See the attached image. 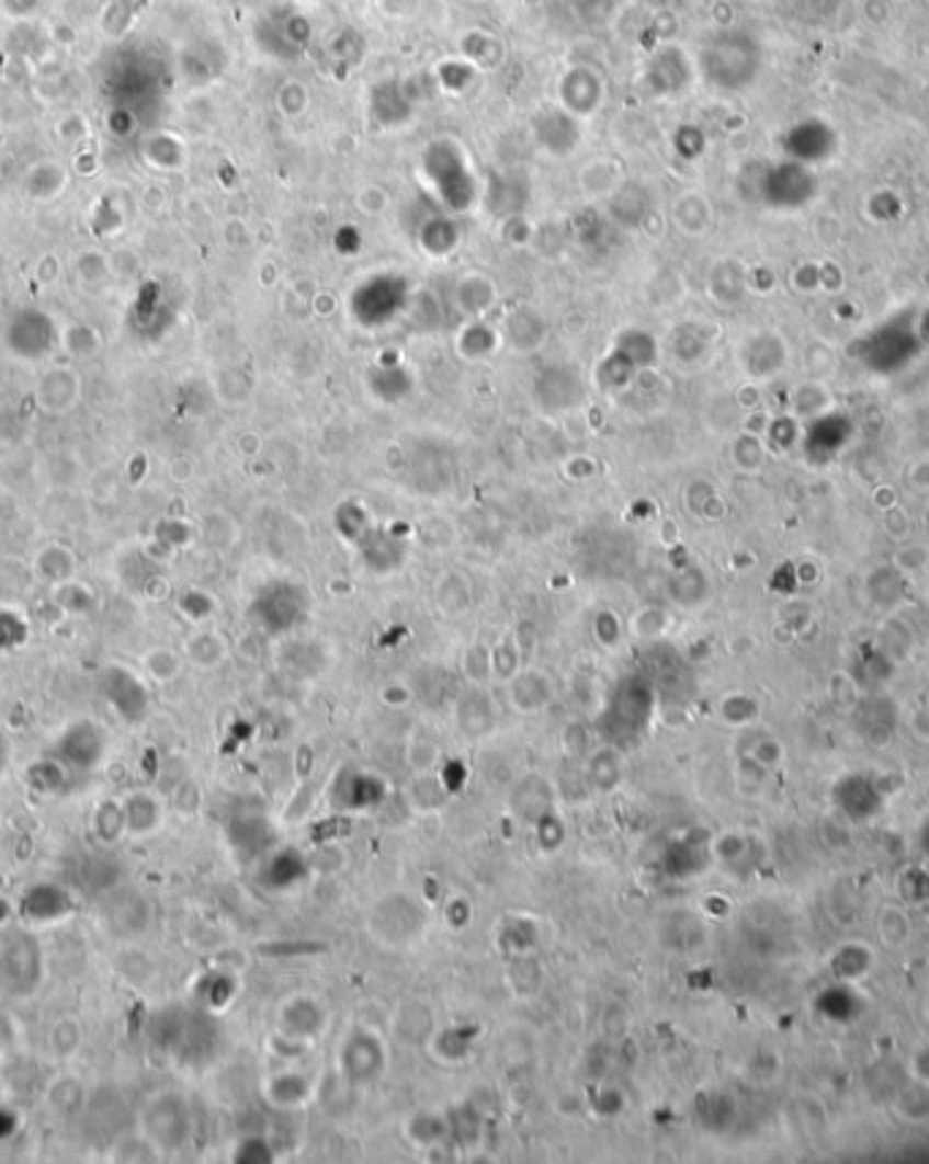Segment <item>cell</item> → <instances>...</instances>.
Masks as SVG:
<instances>
[{
    "mask_svg": "<svg viewBox=\"0 0 929 1164\" xmlns=\"http://www.w3.org/2000/svg\"><path fill=\"white\" fill-rule=\"evenodd\" d=\"M701 66L712 84L737 90L748 84L758 71V47L743 33H723L712 38L701 53Z\"/></svg>",
    "mask_w": 929,
    "mask_h": 1164,
    "instance_id": "obj_1",
    "label": "cell"
},
{
    "mask_svg": "<svg viewBox=\"0 0 929 1164\" xmlns=\"http://www.w3.org/2000/svg\"><path fill=\"white\" fill-rule=\"evenodd\" d=\"M60 327L49 312L36 310V307H25V310L14 312L11 321L5 323L3 342L9 347L11 356H16L20 362H47L60 345Z\"/></svg>",
    "mask_w": 929,
    "mask_h": 1164,
    "instance_id": "obj_2",
    "label": "cell"
},
{
    "mask_svg": "<svg viewBox=\"0 0 929 1164\" xmlns=\"http://www.w3.org/2000/svg\"><path fill=\"white\" fill-rule=\"evenodd\" d=\"M99 689L123 722L139 724L150 715V693H147L145 682L128 667L106 665L99 676Z\"/></svg>",
    "mask_w": 929,
    "mask_h": 1164,
    "instance_id": "obj_3",
    "label": "cell"
},
{
    "mask_svg": "<svg viewBox=\"0 0 929 1164\" xmlns=\"http://www.w3.org/2000/svg\"><path fill=\"white\" fill-rule=\"evenodd\" d=\"M106 755V733L99 722L93 720H73L66 724V730L55 741V757L66 768L77 772H90L99 766Z\"/></svg>",
    "mask_w": 929,
    "mask_h": 1164,
    "instance_id": "obj_4",
    "label": "cell"
},
{
    "mask_svg": "<svg viewBox=\"0 0 929 1164\" xmlns=\"http://www.w3.org/2000/svg\"><path fill=\"white\" fill-rule=\"evenodd\" d=\"M427 171H430V180L435 182L441 198H446L449 207L463 209L471 204L473 198V182L467 174L463 158L454 150L452 145H435L427 152Z\"/></svg>",
    "mask_w": 929,
    "mask_h": 1164,
    "instance_id": "obj_5",
    "label": "cell"
},
{
    "mask_svg": "<svg viewBox=\"0 0 929 1164\" xmlns=\"http://www.w3.org/2000/svg\"><path fill=\"white\" fill-rule=\"evenodd\" d=\"M145 1134L158 1149L180 1145L185 1138V1105L169 1094L152 1099L145 1110Z\"/></svg>",
    "mask_w": 929,
    "mask_h": 1164,
    "instance_id": "obj_6",
    "label": "cell"
},
{
    "mask_svg": "<svg viewBox=\"0 0 929 1164\" xmlns=\"http://www.w3.org/2000/svg\"><path fill=\"white\" fill-rule=\"evenodd\" d=\"M82 399V378L73 367H53L38 378L36 402L44 413L63 415Z\"/></svg>",
    "mask_w": 929,
    "mask_h": 1164,
    "instance_id": "obj_7",
    "label": "cell"
},
{
    "mask_svg": "<svg viewBox=\"0 0 929 1164\" xmlns=\"http://www.w3.org/2000/svg\"><path fill=\"white\" fill-rule=\"evenodd\" d=\"M815 182L805 163H783L767 174V202L778 207H800L813 196Z\"/></svg>",
    "mask_w": 929,
    "mask_h": 1164,
    "instance_id": "obj_8",
    "label": "cell"
},
{
    "mask_svg": "<svg viewBox=\"0 0 929 1164\" xmlns=\"http://www.w3.org/2000/svg\"><path fill=\"white\" fill-rule=\"evenodd\" d=\"M73 910L71 895L66 893L60 886H36L27 890L25 901H22V912H25L31 921L53 923L66 917Z\"/></svg>",
    "mask_w": 929,
    "mask_h": 1164,
    "instance_id": "obj_9",
    "label": "cell"
},
{
    "mask_svg": "<svg viewBox=\"0 0 929 1164\" xmlns=\"http://www.w3.org/2000/svg\"><path fill=\"white\" fill-rule=\"evenodd\" d=\"M33 573H36V579L44 581V584L60 586L77 575V557H73V551L68 549V546L49 544L33 559Z\"/></svg>",
    "mask_w": 929,
    "mask_h": 1164,
    "instance_id": "obj_10",
    "label": "cell"
},
{
    "mask_svg": "<svg viewBox=\"0 0 929 1164\" xmlns=\"http://www.w3.org/2000/svg\"><path fill=\"white\" fill-rule=\"evenodd\" d=\"M772 340H774V334H761L750 342V351H745V364H748V369L756 375V378H767V375H774L778 369H783V364H785L783 340H778L772 345V351H767Z\"/></svg>",
    "mask_w": 929,
    "mask_h": 1164,
    "instance_id": "obj_11",
    "label": "cell"
},
{
    "mask_svg": "<svg viewBox=\"0 0 929 1164\" xmlns=\"http://www.w3.org/2000/svg\"><path fill=\"white\" fill-rule=\"evenodd\" d=\"M125 831L128 833H150L161 820V807L150 792H134L123 801Z\"/></svg>",
    "mask_w": 929,
    "mask_h": 1164,
    "instance_id": "obj_12",
    "label": "cell"
},
{
    "mask_svg": "<svg viewBox=\"0 0 929 1164\" xmlns=\"http://www.w3.org/2000/svg\"><path fill=\"white\" fill-rule=\"evenodd\" d=\"M27 785L38 792H58L66 787V766L55 761H36L27 768Z\"/></svg>",
    "mask_w": 929,
    "mask_h": 1164,
    "instance_id": "obj_13",
    "label": "cell"
},
{
    "mask_svg": "<svg viewBox=\"0 0 929 1164\" xmlns=\"http://www.w3.org/2000/svg\"><path fill=\"white\" fill-rule=\"evenodd\" d=\"M95 833H99L101 842L112 844L117 842L120 836L125 833V814H123V803L117 801H104L99 803V809H95Z\"/></svg>",
    "mask_w": 929,
    "mask_h": 1164,
    "instance_id": "obj_14",
    "label": "cell"
},
{
    "mask_svg": "<svg viewBox=\"0 0 929 1164\" xmlns=\"http://www.w3.org/2000/svg\"><path fill=\"white\" fill-rule=\"evenodd\" d=\"M27 619L14 608H0V654L27 641Z\"/></svg>",
    "mask_w": 929,
    "mask_h": 1164,
    "instance_id": "obj_15",
    "label": "cell"
},
{
    "mask_svg": "<svg viewBox=\"0 0 929 1164\" xmlns=\"http://www.w3.org/2000/svg\"><path fill=\"white\" fill-rule=\"evenodd\" d=\"M60 345H66V351L71 353L73 358H88L99 351L101 342L93 329L84 327V323H77V327H68L66 332H63Z\"/></svg>",
    "mask_w": 929,
    "mask_h": 1164,
    "instance_id": "obj_16",
    "label": "cell"
},
{
    "mask_svg": "<svg viewBox=\"0 0 929 1164\" xmlns=\"http://www.w3.org/2000/svg\"><path fill=\"white\" fill-rule=\"evenodd\" d=\"M145 667L158 682H169V678H174L177 673H180V658H177L172 649H152V652L145 654Z\"/></svg>",
    "mask_w": 929,
    "mask_h": 1164,
    "instance_id": "obj_17",
    "label": "cell"
},
{
    "mask_svg": "<svg viewBox=\"0 0 929 1164\" xmlns=\"http://www.w3.org/2000/svg\"><path fill=\"white\" fill-rule=\"evenodd\" d=\"M188 654H191L193 663L215 665L220 658H224V647H220V641L213 636V632H202V636L188 641Z\"/></svg>",
    "mask_w": 929,
    "mask_h": 1164,
    "instance_id": "obj_18",
    "label": "cell"
},
{
    "mask_svg": "<svg viewBox=\"0 0 929 1164\" xmlns=\"http://www.w3.org/2000/svg\"><path fill=\"white\" fill-rule=\"evenodd\" d=\"M829 402V393H826L824 384H807L796 391V410L807 415H820Z\"/></svg>",
    "mask_w": 929,
    "mask_h": 1164,
    "instance_id": "obj_19",
    "label": "cell"
},
{
    "mask_svg": "<svg viewBox=\"0 0 929 1164\" xmlns=\"http://www.w3.org/2000/svg\"><path fill=\"white\" fill-rule=\"evenodd\" d=\"M55 595H58L60 606L71 610V614H84V610H90V606H93V592L82 584H77V595H71V584L66 581V584L55 586Z\"/></svg>",
    "mask_w": 929,
    "mask_h": 1164,
    "instance_id": "obj_20",
    "label": "cell"
},
{
    "mask_svg": "<svg viewBox=\"0 0 929 1164\" xmlns=\"http://www.w3.org/2000/svg\"><path fill=\"white\" fill-rule=\"evenodd\" d=\"M908 483L919 494L929 492V456H927V459L914 461V465L908 467Z\"/></svg>",
    "mask_w": 929,
    "mask_h": 1164,
    "instance_id": "obj_21",
    "label": "cell"
},
{
    "mask_svg": "<svg viewBox=\"0 0 929 1164\" xmlns=\"http://www.w3.org/2000/svg\"><path fill=\"white\" fill-rule=\"evenodd\" d=\"M9 763V741H5V735L0 733V768Z\"/></svg>",
    "mask_w": 929,
    "mask_h": 1164,
    "instance_id": "obj_22",
    "label": "cell"
},
{
    "mask_svg": "<svg viewBox=\"0 0 929 1164\" xmlns=\"http://www.w3.org/2000/svg\"><path fill=\"white\" fill-rule=\"evenodd\" d=\"M9 917H11V904L3 899V895H0V926H3V923L9 921Z\"/></svg>",
    "mask_w": 929,
    "mask_h": 1164,
    "instance_id": "obj_23",
    "label": "cell"
}]
</instances>
